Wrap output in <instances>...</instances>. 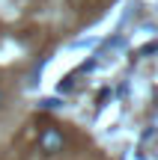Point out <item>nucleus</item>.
Returning <instances> with one entry per match:
<instances>
[{
  "label": "nucleus",
  "instance_id": "nucleus-1",
  "mask_svg": "<svg viewBox=\"0 0 158 160\" xmlns=\"http://www.w3.org/2000/svg\"><path fill=\"white\" fill-rule=\"evenodd\" d=\"M66 148V137H63V131H60V128H42L39 131V151L42 154H60V151Z\"/></svg>",
  "mask_w": 158,
  "mask_h": 160
},
{
  "label": "nucleus",
  "instance_id": "nucleus-2",
  "mask_svg": "<svg viewBox=\"0 0 158 160\" xmlns=\"http://www.w3.org/2000/svg\"><path fill=\"white\" fill-rule=\"evenodd\" d=\"M3 104H6V95H3V92H0V107H3Z\"/></svg>",
  "mask_w": 158,
  "mask_h": 160
}]
</instances>
